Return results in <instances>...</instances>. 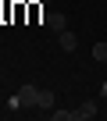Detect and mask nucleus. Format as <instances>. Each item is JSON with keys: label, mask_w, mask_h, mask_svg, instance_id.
<instances>
[{"label": "nucleus", "mask_w": 107, "mask_h": 121, "mask_svg": "<svg viewBox=\"0 0 107 121\" xmlns=\"http://www.w3.org/2000/svg\"><path fill=\"white\" fill-rule=\"evenodd\" d=\"M18 96H22V107H32V110H36V100H39V89H36L32 82H25V86L18 89Z\"/></svg>", "instance_id": "nucleus-1"}, {"label": "nucleus", "mask_w": 107, "mask_h": 121, "mask_svg": "<svg viewBox=\"0 0 107 121\" xmlns=\"http://www.w3.org/2000/svg\"><path fill=\"white\" fill-rule=\"evenodd\" d=\"M54 100H57V96H54V89H39V100H36V110H50V107H54Z\"/></svg>", "instance_id": "nucleus-2"}, {"label": "nucleus", "mask_w": 107, "mask_h": 121, "mask_svg": "<svg viewBox=\"0 0 107 121\" xmlns=\"http://www.w3.org/2000/svg\"><path fill=\"white\" fill-rule=\"evenodd\" d=\"M57 36H61V46L75 53V46H79V36H75V32H68V29H64V32H57Z\"/></svg>", "instance_id": "nucleus-3"}, {"label": "nucleus", "mask_w": 107, "mask_h": 121, "mask_svg": "<svg viewBox=\"0 0 107 121\" xmlns=\"http://www.w3.org/2000/svg\"><path fill=\"white\" fill-rule=\"evenodd\" d=\"M64 14H46V29H54V32H64Z\"/></svg>", "instance_id": "nucleus-4"}, {"label": "nucleus", "mask_w": 107, "mask_h": 121, "mask_svg": "<svg viewBox=\"0 0 107 121\" xmlns=\"http://www.w3.org/2000/svg\"><path fill=\"white\" fill-rule=\"evenodd\" d=\"M93 114H96V103H93V100H86V103L75 110V117H82V121H86V117H93Z\"/></svg>", "instance_id": "nucleus-5"}, {"label": "nucleus", "mask_w": 107, "mask_h": 121, "mask_svg": "<svg viewBox=\"0 0 107 121\" xmlns=\"http://www.w3.org/2000/svg\"><path fill=\"white\" fill-rule=\"evenodd\" d=\"M93 60H96V64H107V43H96L93 46Z\"/></svg>", "instance_id": "nucleus-6"}, {"label": "nucleus", "mask_w": 107, "mask_h": 121, "mask_svg": "<svg viewBox=\"0 0 107 121\" xmlns=\"http://www.w3.org/2000/svg\"><path fill=\"white\" fill-rule=\"evenodd\" d=\"M68 117H75V110H54V121H68Z\"/></svg>", "instance_id": "nucleus-7"}, {"label": "nucleus", "mask_w": 107, "mask_h": 121, "mask_svg": "<svg viewBox=\"0 0 107 121\" xmlns=\"http://www.w3.org/2000/svg\"><path fill=\"white\" fill-rule=\"evenodd\" d=\"M7 107H11V110H22V96H18V93H14V96H11V100H7Z\"/></svg>", "instance_id": "nucleus-8"}, {"label": "nucleus", "mask_w": 107, "mask_h": 121, "mask_svg": "<svg viewBox=\"0 0 107 121\" xmlns=\"http://www.w3.org/2000/svg\"><path fill=\"white\" fill-rule=\"evenodd\" d=\"M43 4H46V0H43Z\"/></svg>", "instance_id": "nucleus-9"}]
</instances>
